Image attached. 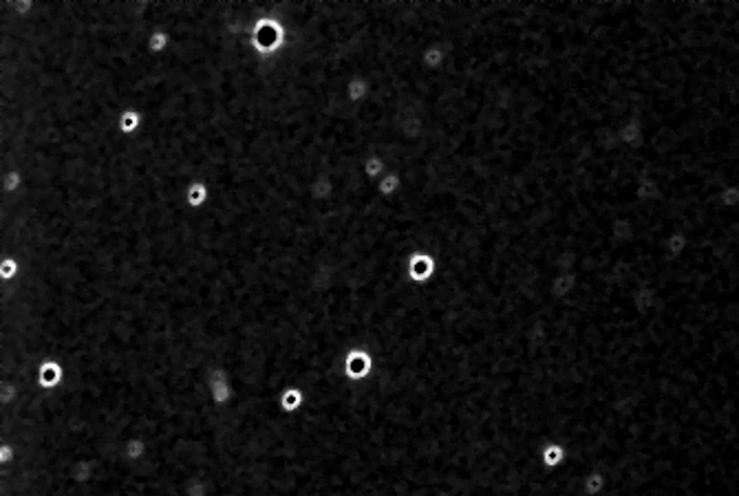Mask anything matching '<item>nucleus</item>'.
I'll return each instance as SVG.
<instances>
[{"instance_id":"f257e3e1","label":"nucleus","mask_w":739,"mask_h":496,"mask_svg":"<svg viewBox=\"0 0 739 496\" xmlns=\"http://www.w3.org/2000/svg\"><path fill=\"white\" fill-rule=\"evenodd\" d=\"M208 384H210V399L214 406H225L227 401L232 399V386H230V380H227V373L223 369L212 371L208 378Z\"/></svg>"},{"instance_id":"f03ea898","label":"nucleus","mask_w":739,"mask_h":496,"mask_svg":"<svg viewBox=\"0 0 739 496\" xmlns=\"http://www.w3.org/2000/svg\"><path fill=\"white\" fill-rule=\"evenodd\" d=\"M64 380V369L58 359H45L38 366V386L43 391H56Z\"/></svg>"},{"instance_id":"7ed1b4c3","label":"nucleus","mask_w":739,"mask_h":496,"mask_svg":"<svg viewBox=\"0 0 739 496\" xmlns=\"http://www.w3.org/2000/svg\"><path fill=\"white\" fill-rule=\"evenodd\" d=\"M208 201H210V187H208V183H204V181H192L190 185H188V190H185V203L190 206L192 210L206 208Z\"/></svg>"},{"instance_id":"20e7f679","label":"nucleus","mask_w":739,"mask_h":496,"mask_svg":"<svg viewBox=\"0 0 739 496\" xmlns=\"http://www.w3.org/2000/svg\"><path fill=\"white\" fill-rule=\"evenodd\" d=\"M142 119L144 115L137 111V109H126L119 113L117 117V124H119V132L122 135H135V132H139V126H142Z\"/></svg>"},{"instance_id":"39448f33","label":"nucleus","mask_w":739,"mask_h":496,"mask_svg":"<svg viewBox=\"0 0 739 496\" xmlns=\"http://www.w3.org/2000/svg\"><path fill=\"white\" fill-rule=\"evenodd\" d=\"M303 399H305V395H303L300 388L291 386V388H285V391L280 393L278 406H280V410H283V412H294V410H298L303 406Z\"/></svg>"},{"instance_id":"423d86ee","label":"nucleus","mask_w":739,"mask_h":496,"mask_svg":"<svg viewBox=\"0 0 739 496\" xmlns=\"http://www.w3.org/2000/svg\"><path fill=\"white\" fill-rule=\"evenodd\" d=\"M170 40L172 38L166 31H153L151 38H148V53H153V56H164L170 47Z\"/></svg>"},{"instance_id":"0eeeda50","label":"nucleus","mask_w":739,"mask_h":496,"mask_svg":"<svg viewBox=\"0 0 739 496\" xmlns=\"http://www.w3.org/2000/svg\"><path fill=\"white\" fill-rule=\"evenodd\" d=\"M144 452H146V441L144 439H128L126 441V446H124L126 461H130V463L139 461L144 457Z\"/></svg>"},{"instance_id":"6e6552de","label":"nucleus","mask_w":739,"mask_h":496,"mask_svg":"<svg viewBox=\"0 0 739 496\" xmlns=\"http://www.w3.org/2000/svg\"><path fill=\"white\" fill-rule=\"evenodd\" d=\"M18 267H20V265H18L16 256L3 258V263H0V278H3V283H11V280L16 278Z\"/></svg>"},{"instance_id":"1a4fd4ad","label":"nucleus","mask_w":739,"mask_h":496,"mask_svg":"<svg viewBox=\"0 0 739 496\" xmlns=\"http://www.w3.org/2000/svg\"><path fill=\"white\" fill-rule=\"evenodd\" d=\"M22 183V174L20 170H9L5 174V194L11 196V194H18V187Z\"/></svg>"}]
</instances>
